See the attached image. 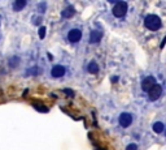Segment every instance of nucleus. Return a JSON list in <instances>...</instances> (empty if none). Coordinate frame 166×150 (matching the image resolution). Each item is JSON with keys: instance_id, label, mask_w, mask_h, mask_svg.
I'll return each instance as SVG.
<instances>
[{"instance_id": "nucleus-11", "label": "nucleus", "mask_w": 166, "mask_h": 150, "mask_svg": "<svg viewBox=\"0 0 166 150\" xmlns=\"http://www.w3.org/2000/svg\"><path fill=\"white\" fill-rule=\"evenodd\" d=\"M152 128H153V132L155 133H162V132H165L166 125H165L164 121H156Z\"/></svg>"}, {"instance_id": "nucleus-12", "label": "nucleus", "mask_w": 166, "mask_h": 150, "mask_svg": "<svg viewBox=\"0 0 166 150\" xmlns=\"http://www.w3.org/2000/svg\"><path fill=\"white\" fill-rule=\"evenodd\" d=\"M74 13H76L74 8L73 7H68V8H65L64 11L61 12V16H62V18H71L74 16Z\"/></svg>"}, {"instance_id": "nucleus-16", "label": "nucleus", "mask_w": 166, "mask_h": 150, "mask_svg": "<svg viewBox=\"0 0 166 150\" xmlns=\"http://www.w3.org/2000/svg\"><path fill=\"white\" fill-rule=\"evenodd\" d=\"M165 136H166V129H165Z\"/></svg>"}, {"instance_id": "nucleus-2", "label": "nucleus", "mask_w": 166, "mask_h": 150, "mask_svg": "<svg viewBox=\"0 0 166 150\" xmlns=\"http://www.w3.org/2000/svg\"><path fill=\"white\" fill-rule=\"evenodd\" d=\"M164 94H165V81L160 80L156 84V85L153 86L148 93H147L145 97H147V101L152 102V103H156L164 97Z\"/></svg>"}, {"instance_id": "nucleus-10", "label": "nucleus", "mask_w": 166, "mask_h": 150, "mask_svg": "<svg viewBox=\"0 0 166 150\" xmlns=\"http://www.w3.org/2000/svg\"><path fill=\"white\" fill-rule=\"evenodd\" d=\"M26 5H27V1H25V0H16V1L12 3V8H13V11H16V12L22 11Z\"/></svg>"}, {"instance_id": "nucleus-9", "label": "nucleus", "mask_w": 166, "mask_h": 150, "mask_svg": "<svg viewBox=\"0 0 166 150\" xmlns=\"http://www.w3.org/2000/svg\"><path fill=\"white\" fill-rule=\"evenodd\" d=\"M100 71V65L98 61H95V60H91L88 64H87V72L88 73H98V72Z\"/></svg>"}, {"instance_id": "nucleus-8", "label": "nucleus", "mask_w": 166, "mask_h": 150, "mask_svg": "<svg viewBox=\"0 0 166 150\" xmlns=\"http://www.w3.org/2000/svg\"><path fill=\"white\" fill-rule=\"evenodd\" d=\"M103 35H104V33H103L101 29L91 30V32H90V43H91V45H98V43L101 42Z\"/></svg>"}, {"instance_id": "nucleus-7", "label": "nucleus", "mask_w": 166, "mask_h": 150, "mask_svg": "<svg viewBox=\"0 0 166 150\" xmlns=\"http://www.w3.org/2000/svg\"><path fill=\"white\" fill-rule=\"evenodd\" d=\"M134 123V114L131 112H122L118 116V125L121 128H128Z\"/></svg>"}, {"instance_id": "nucleus-3", "label": "nucleus", "mask_w": 166, "mask_h": 150, "mask_svg": "<svg viewBox=\"0 0 166 150\" xmlns=\"http://www.w3.org/2000/svg\"><path fill=\"white\" fill-rule=\"evenodd\" d=\"M83 38V30L79 26H70L65 30V39L70 45H78Z\"/></svg>"}, {"instance_id": "nucleus-15", "label": "nucleus", "mask_w": 166, "mask_h": 150, "mask_svg": "<svg viewBox=\"0 0 166 150\" xmlns=\"http://www.w3.org/2000/svg\"><path fill=\"white\" fill-rule=\"evenodd\" d=\"M44 35H46V27L42 26V27L39 29V37L43 39V38H44Z\"/></svg>"}, {"instance_id": "nucleus-1", "label": "nucleus", "mask_w": 166, "mask_h": 150, "mask_svg": "<svg viewBox=\"0 0 166 150\" xmlns=\"http://www.w3.org/2000/svg\"><path fill=\"white\" fill-rule=\"evenodd\" d=\"M109 4L112 5L110 14L115 20H125L128 14V3L126 1H110Z\"/></svg>"}, {"instance_id": "nucleus-4", "label": "nucleus", "mask_w": 166, "mask_h": 150, "mask_svg": "<svg viewBox=\"0 0 166 150\" xmlns=\"http://www.w3.org/2000/svg\"><path fill=\"white\" fill-rule=\"evenodd\" d=\"M160 81V77L157 76V73H147L144 74L140 80V90H142L143 94H147L153 86L156 85Z\"/></svg>"}, {"instance_id": "nucleus-14", "label": "nucleus", "mask_w": 166, "mask_h": 150, "mask_svg": "<svg viewBox=\"0 0 166 150\" xmlns=\"http://www.w3.org/2000/svg\"><path fill=\"white\" fill-rule=\"evenodd\" d=\"M126 150H139V146H138V144H128L126 146Z\"/></svg>"}, {"instance_id": "nucleus-6", "label": "nucleus", "mask_w": 166, "mask_h": 150, "mask_svg": "<svg viewBox=\"0 0 166 150\" xmlns=\"http://www.w3.org/2000/svg\"><path fill=\"white\" fill-rule=\"evenodd\" d=\"M68 74V68L65 64H55L53 67L49 69V77L51 79H55V80H58V79H64L65 76Z\"/></svg>"}, {"instance_id": "nucleus-5", "label": "nucleus", "mask_w": 166, "mask_h": 150, "mask_svg": "<svg viewBox=\"0 0 166 150\" xmlns=\"http://www.w3.org/2000/svg\"><path fill=\"white\" fill-rule=\"evenodd\" d=\"M144 26L151 32H157L161 29L162 26V21L157 14H147L144 18Z\"/></svg>"}, {"instance_id": "nucleus-13", "label": "nucleus", "mask_w": 166, "mask_h": 150, "mask_svg": "<svg viewBox=\"0 0 166 150\" xmlns=\"http://www.w3.org/2000/svg\"><path fill=\"white\" fill-rule=\"evenodd\" d=\"M18 65H20V59L18 58L13 56V58L9 59V67L11 68H16V67H18Z\"/></svg>"}]
</instances>
